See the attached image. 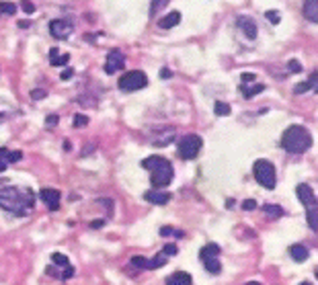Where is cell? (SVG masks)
<instances>
[{
  "instance_id": "42",
  "label": "cell",
  "mask_w": 318,
  "mask_h": 285,
  "mask_svg": "<svg viewBox=\"0 0 318 285\" xmlns=\"http://www.w3.org/2000/svg\"><path fill=\"white\" fill-rule=\"evenodd\" d=\"M173 76V72L169 70V68H163V72H161V78H171Z\"/></svg>"
},
{
  "instance_id": "25",
  "label": "cell",
  "mask_w": 318,
  "mask_h": 285,
  "mask_svg": "<svg viewBox=\"0 0 318 285\" xmlns=\"http://www.w3.org/2000/svg\"><path fill=\"white\" fill-rule=\"evenodd\" d=\"M167 259H169V257H165L163 252H158V255H156L152 261H148V269H161V267L167 263Z\"/></svg>"
},
{
  "instance_id": "47",
  "label": "cell",
  "mask_w": 318,
  "mask_h": 285,
  "mask_svg": "<svg viewBox=\"0 0 318 285\" xmlns=\"http://www.w3.org/2000/svg\"><path fill=\"white\" fill-rule=\"evenodd\" d=\"M3 121H5V115H3V113H0V123H3Z\"/></svg>"
},
{
  "instance_id": "36",
  "label": "cell",
  "mask_w": 318,
  "mask_h": 285,
  "mask_svg": "<svg viewBox=\"0 0 318 285\" xmlns=\"http://www.w3.org/2000/svg\"><path fill=\"white\" fill-rule=\"evenodd\" d=\"M242 209H244V211L257 209V201H254V199H246V201H242Z\"/></svg>"
},
{
  "instance_id": "46",
  "label": "cell",
  "mask_w": 318,
  "mask_h": 285,
  "mask_svg": "<svg viewBox=\"0 0 318 285\" xmlns=\"http://www.w3.org/2000/svg\"><path fill=\"white\" fill-rule=\"evenodd\" d=\"M244 285H261V283H257V281H248V283H244Z\"/></svg>"
},
{
  "instance_id": "5",
  "label": "cell",
  "mask_w": 318,
  "mask_h": 285,
  "mask_svg": "<svg viewBox=\"0 0 318 285\" xmlns=\"http://www.w3.org/2000/svg\"><path fill=\"white\" fill-rule=\"evenodd\" d=\"M201 146H203V140L197 136V134H187L181 138L179 142V156L183 160H195L197 154L201 152Z\"/></svg>"
},
{
  "instance_id": "22",
  "label": "cell",
  "mask_w": 318,
  "mask_h": 285,
  "mask_svg": "<svg viewBox=\"0 0 318 285\" xmlns=\"http://www.w3.org/2000/svg\"><path fill=\"white\" fill-rule=\"evenodd\" d=\"M242 88V94H244V99H252V97H257V94H261L265 90V84H254V86H240Z\"/></svg>"
},
{
  "instance_id": "48",
  "label": "cell",
  "mask_w": 318,
  "mask_h": 285,
  "mask_svg": "<svg viewBox=\"0 0 318 285\" xmlns=\"http://www.w3.org/2000/svg\"><path fill=\"white\" fill-rule=\"evenodd\" d=\"M0 15H3V3H0Z\"/></svg>"
},
{
  "instance_id": "40",
  "label": "cell",
  "mask_w": 318,
  "mask_h": 285,
  "mask_svg": "<svg viewBox=\"0 0 318 285\" xmlns=\"http://www.w3.org/2000/svg\"><path fill=\"white\" fill-rule=\"evenodd\" d=\"M72 76H74V70H72V68H70V70H64V72L60 74V78H62V80H70Z\"/></svg>"
},
{
  "instance_id": "11",
  "label": "cell",
  "mask_w": 318,
  "mask_h": 285,
  "mask_svg": "<svg viewBox=\"0 0 318 285\" xmlns=\"http://www.w3.org/2000/svg\"><path fill=\"white\" fill-rule=\"evenodd\" d=\"M144 199L148 203H154V205H167L171 201V193L167 191H161V189H152V191H146L144 193Z\"/></svg>"
},
{
  "instance_id": "3",
  "label": "cell",
  "mask_w": 318,
  "mask_h": 285,
  "mask_svg": "<svg viewBox=\"0 0 318 285\" xmlns=\"http://www.w3.org/2000/svg\"><path fill=\"white\" fill-rule=\"evenodd\" d=\"M281 146L288 154H304L312 146V136L302 125H290L281 136Z\"/></svg>"
},
{
  "instance_id": "12",
  "label": "cell",
  "mask_w": 318,
  "mask_h": 285,
  "mask_svg": "<svg viewBox=\"0 0 318 285\" xmlns=\"http://www.w3.org/2000/svg\"><path fill=\"white\" fill-rule=\"evenodd\" d=\"M236 25H238V29H242L244 31V35H246V39H257V25H254V21L252 19H248V17H238L236 19Z\"/></svg>"
},
{
  "instance_id": "14",
  "label": "cell",
  "mask_w": 318,
  "mask_h": 285,
  "mask_svg": "<svg viewBox=\"0 0 318 285\" xmlns=\"http://www.w3.org/2000/svg\"><path fill=\"white\" fill-rule=\"evenodd\" d=\"M290 257H292L296 263H304V261H308V257H310V250H308L304 244H292V246H290Z\"/></svg>"
},
{
  "instance_id": "13",
  "label": "cell",
  "mask_w": 318,
  "mask_h": 285,
  "mask_svg": "<svg viewBox=\"0 0 318 285\" xmlns=\"http://www.w3.org/2000/svg\"><path fill=\"white\" fill-rule=\"evenodd\" d=\"M165 283L167 285H193V277H191L189 273H185V271H175L173 275L167 277Z\"/></svg>"
},
{
  "instance_id": "6",
  "label": "cell",
  "mask_w": 318,
  "mask_h": 285,
  "mask_svg": "<svg viewBox=\"0 0 318 285\" xmlns=\"http://www.w3.org/2000/svg\"><path fill=\"white\" fill-rule=\"evenodd\" d=\"M148 84V76L142 70H134V72H125L119 78V88L123 92H134V90H142Z\"/></svg>"
},
{
  "instance_id": "16",
  "label": "cell",
  "mask_w": 318,
  "mask_h": 285,
  "mask_svg": "<svg viewBox=\"0 0 318 285\" xmlns=\"http://www.w3.org/2000/svg\"><path fill=\"white\" fill-rule=\"evenodd\" d=\"M220 252H222V248H220L218 244L209 242V244H205V246L199 250V259H201V261H207V259H218V257H220Z\"/></svg>"
},
{
  "instance_id": "19",
  "label": "cell",
  "mask_w": 318,
  "mask_h": 285,
  "mask_svg": "<svg viewBox=\"0 0 318 285\" xmlns=\"http://www.w3.org/2000/svg\"><path fill=\"white\" fill-rule=\"evenodd\" d=\"M68 60H70V53H60V49H56V47L49 51L51 66H64V64H68Z\"/></svg>"
},
{
  "instance_id": "32",
  "label": "cell",
  "mask_w": 318,
  "mask_h": 285,
  "mask_svg": "<svg viewBox=\"0 0 318 285\" xmlns=\"http://www.w3.org/2000/svg\"><path fill=\"white\" fill-rule=\"evenodd\" d=\"M179 252V248H177V244H167L165 248H163V255L165 257H175Z\"/></svg>"
},
{
  "instance_id": "21",
  "label": "cell",
  "mask_w": 318,
  "mask_h": 285,
  "mask_svg": "<svg viewBox=\"0 0 318 285\" xmlns=\"http://www.w3.org/2000/svg\"><path fill=\"white\" fill-rule=\"evenodd\" d=\"M306 215H308V226H310V230H312V232H318V209H316V205L308 207V209H306Z\"/></svg>"
},
{
  "instance_id": "17",
  "label": "cell",
  "mask_w": 318,
  "mask_h": 285,
  "mask_svg": "<svg viewBox=\"0 0 318 285\" xmlns=\"http://www.w3.org/2000/svg\"><path fill=\"white\" fill-rule=\"evenodd\" d=\"M23 158V152L21 150H7V148H0V160L5 164H13V162H19Z\"/></svg>"
},
{
  "instance_id": "4",
  "label": "cell",
  "mask_w": 318,
  "mask_h": 285,
  "mask_svg": "<svg viewBox=\"0 0 318 285\" xmlns=\"http://www.w3.org/2000/svg\"><path fill=\"white\" fill-rule=\"evenodd\" d=\"M252 175H254V179H257V183L261 185V187H265V189H275V183H277V175H275V166H273V162H269V160H265V158H261V160H257L254 162V166H252Z\"/></svg>"
},
{
  "instance_id": "34",
  "label": "cell",
  "mask_w": 318,
  "mask_h": 285,
  "mask_svg": "<svg viewBox=\"0 0 318 285\" xmlns=\"http://www.w3.org/2000/svg\"><path fill=\"white\" fill-rule=\"evenodd\" d=\"M265 17L271 21V25H279V21H281L277 11H267V13H265Z\"/></svg>"
},
{
  "instance_id": "38",
  "label": "cell",
  "mask_w": 318,
  "mask_h": 285,
  "mask_svg": "<svg viewBox=\"0 0 318 285\" xmlns=\"http://www.w3.org/2000/svg\"><path fill=\"white\" fill-rule=\"evenodd\" d=\"M58 121H60V117H58V115H47V119H45V125H47V128H56V125H58Z\"/></svg>"
},
{
  "instance_id": "35",
  "label": "cell",
  "mask_w": 318,
  "mask_h": 285,
  "mask_svg": "<svg viewBox=\"0 0 318 285\" xmlns=\"http://www.w3.org/2000/svg\"><path fill=\"white\" fill-rule=\"evenodd\" d=\"M21 7H23V11H25L27 15L35 13V7H33V3H31V0H23V3H21Z\"/></svg>"
},
{
  "instance_id": "15",
  "label": "cell",
  "mask_w": 318,
  "mask_h": 285,
  "mask_svg": "<svg viewBox=\"0 0 318 285\" xmlns=\"http://www.w3.org/2000/svg\"><path fill=\"white\" fill-rule=\"evenodd\" d=\"M304 17L310 23H318V0H304Z\"/></svg>"
},
{
  "instance_id": "23",
  "label": "cell",
  "mask_w": 318,
  "mask_h": 285,
  "mask_svg": "<svg viewBox=\"0 0 318 285\" xmlns=\"http://www.w3.org/2000/svg\"><path fill=\"white\" fill-rule=\"evenodd\" d=\"M263 211H265L269 217H273V219H277V217H281V215L285 213L283 207L277 205V203H267V205H263Z\"/></svg>"
},
{
  "instance_id": "2",
  "label": "cell",
  "mask_w": 318,
  "mask_h": 285,
  "mask_svg": "<svg viewBox=\"0 0 318 285\" xmlns=\"http://www.w3.org/2000/svg\"><path fill=\"white\" fill-rule=\"evenodd\" d=\"M142 166L146 170H150V179H152V187L156 189H163L167 187L173 177H175V170H173V164L163 156H148L142 160Z\"/></svg>"
},
{
  "instance_id": "26",
  "label": "cell",
  "mask_w": 318,
  "mask_h": 285,
  "mask_svg": "<svg viewBox=\"0 0 318 285\" xmlns=\"http://www.w3.org/2000/svg\"><path fill=\"white\" fill-rule=\"evenodd\" d=\"M230 105L228 103H222V101H218L216 103V107H214V113L216 115H220V117H226V115H230Z\"/></svg>"
},
{
  "instance_id": "20",
  "label": "cell",
  "mask_w": 318,
  "mask_h": 285,
  "mask_svg": "<svg viewBox=\"0 0 318 285\" xmlns=\"http://www.w3.org/2000/svg\"><path fill=\"white\" fill-rule=\"evenodd\" d=\"M310 88H318V74H312L308 82H302V84H296V88H294V92H296V94H302V92H306V90H310Z\"/></svg>"
},
{
  "instance_id": "7",
  "label": "cell",
  "mask_w": 318,
  "mask_h": 285,
  "mask_svg": "<svg viewBox=\"0 0 318 285\" xmlns=\"http://www.w3.org/2000/svg\"><path fill=\"white\" fill-rule=\"evenodd\" d=\"M72 31H74V25H72L70 21L58 19V21H51V23H49V33H51L56 39H66V37H70Z\"/></svg>"
},
{
  "instance_id": "10",
  "label": "cell",
  "mask_w": 318,
  "mask_h": 285,
  "mask_svg": "<svg viewBox=\"0 0 318 285\" xmlns=\"http://www.w3.org/2000/svg\"><path fill=\"white\" fill-rule=\"evenodd\" d=\"M60 191L58 189H41L39 191V199L49 207V209H58L60 207Z\"/></svg>"
},
{
  "instance_id": "41",
  "label": "cell",
  "mask_w": 318,
  "mask_h": 285,
  "mask_svg": "<svg viewBox=\"0 0 318 285\" xmlns=\"http://www.w3.org/2000/svg\"><path fill=\"white\" fill-rule=\"evenodd\" d=\"M240 78H242V82H254V74H248V72H244Z\"/></svg>"
},
{
  "instance_id": "28",
  "label": "cell",
  "mask_w": 318,
  "mask_h": 285,
  "mask_svg": "<svg viewBox=\"0 0 318 285\" xmlns=\"http://www.w3.org/2000/svg\"><path fill=\"white\" fill-rule=\"evenodd\" d=\"M169 5V0H152V7H150V15L154 17L156 13H161L165 7Z\"/></svg>"
},
{
  "instance_id": "43",
  "label": "cell",
  "mask_w": 318,
  "mask_h": 285,
  "mask_svg": "<svg viewBox=\"0 0 318 285\" xmlns=\"http://www.w3.org/2000/svg\"><path fill=\"white\" fill-rule=\"evenodd\" d=\"M90 226H92V228H101V226H105V219H97V221H92Z\"/></svg>"
},
{
  "instance_id": "29",
  "label": "cell",
  "mask_w": 318,
  "mask_h": 285,
  "mask_svg": "<svg viewBox=\"0 0 318 285\" xmlns=\"http://www.w3.org/2000/svg\"><path fill=\"white\" fill-rule=\"evenodd\" d=\"M177 236V238H185V232H181V230H175L173 226H165V228H161V236Z\"/></svg>"
},
{
  "instance_id": "44",
  "label": "cell",
  "mask_w": 318,
  "mask_h": 285,
  "mask_svg": "<svg viewBox=\"0 0 318 285\" xmlns=\"http://www.w3.org/2000/svg\"><path fill=\"white\" fill-rule=\"evenodd\" d=\"M19 27H23V29H27V27H29V21H21V23H19Z\"/></svg>"
},
{
  "instance_id": "39",
  "label": "cell",
  "mask_w": 318,
  "mask_h": 285,
  "mask_svg": "<svg viewBox=\"0 0 318 285\" xmlns=\"http://www.w3.org/2000/svg\"><path fill=\"white\" fill-rule=\"evenodd\" d=\"M45 90H33V92H31V99H33V101H37V99H43L45 97Z\"/></svg>"
},
{
  "instance_id": "33",
  "label": "cell",
  "mask_w": 318,
  "mask_h": 285,
  "mask_svg": "<svg viewBox=\"0 0 318 285\" xmlns=\"http://www.w3.org/2000/svg\"><path fill=\"white\" fill-rule=\"evenodd\" d=\"M288 68H290V72H292V74L302 72V64H300L298 60H290V62H288Z\"/></svg>"
},
{
  "instance_id": "24",
  "label": "cell",
  "mask_w": 318,
  "mask_h": 285,
  "mask_svg": "<svg viewBox=\"0 0 318 285\" xmlns=\"http://www.w3.org/2000/svg\"><path fill=\"white\" fill-rule=\"evenodd\" d=\"M203 265H205L207 273H211V275H220V273H222V263H220V259H207V261H203Z\"/></svg>"
},
{
  "instance_id": "37",
  "label": "cell",
  "mask_w": 318,
  "mask_h": 285,
  "mask_svg": "<svg viewBox=\"0 0 318 285\" xmlns=\"http://www.w3.org/2000/svg\"><path fill=\"white\" fill-rule=\"evenodd\" d=\"M3 13L15 15V13H17V5H13V3H3Z\"/></svg>"
},
{
  "instance_id": "31",
  "label": "cell",
  "mask_w": 318,
  "mask_h": 285,
  "mask_svg": "<svg viewBox=\"0 0 318 285\" xmlns=\"http://www.w3.org/2000/svg\"><path fill=\"white\" fill-rule=\"evenodd\" d=\"M132 267H136V269H148V259H144V257H134V259H132Z\"/></svg>"
},
{
  "instance_id": "8",
  "label": "cell",
  "mask_w": 318,
  "mask_h": 285,
  "mask_svg": "<svg viewBox=\"0 0 318 285\" xmlns=\"http://www.w3.org/2000/svg\"><path fill=\"white\" fill-rule=\"evenodd\" d=\"M125 66V55L119 49H111L107 60H105V72L107 74H115Z\"/></svg>"
},
{
  "instance_id": "49",
  "label": "cell",
  "mask_w": 318,
  "mask_h": 285,
  "mask_svg": "<svg viewBox=\"0 0 318 285\" xmlns=\"http://www.w3.org/2000/svg\"><path fill=\"white\" fill-rule=\"evenodd\" d=\"M300 285H310V283H308V281H304V283H300Z\"/></svg>"
},
{
  "instance_id": "18",
  "label": "cell",
  "mask_w": 318,
  "mask_h": 285,
  "mask_svg": "<svg viewBox=\"0 0 318 285\" xmlns=\"http://www.w3.org/2000/svg\"><path fill=\"white\" fill-rule=\"evenodd\" d=\"M179 23H181V13H177V11L169 13L167 17H163L161 21H158V25H161V29H173V27H177Z\"/></svg>"
},
{
  "instance_id": "27",
  "label": "cell",
  "mask_w": 318,
  "mask_h": 285,
  "mask_svg": "<svg viewBox=\"0 0 318 285\" xmlns=\"http://www.w3.org/2000/svg\"><path fill=\"white\" fill-rule=\"evenodd\" d=\"M51 261H54V265H60V267H68V265H70L68 257H66V255H62V252H54V255H51Z\"/></svg>"
},
{
  "instance_id": "9",
  "label": "cell",
  "mask_w": 318,
  "mask_h": 285,
  "mask_svg": "<svg viewBox=\"0 0 318 285\" xmlns=\"http://www.w3.org/2000/svg\"><path fill=\"white\" fill-rule=\"evenodd\" d=\"M296 195L300 197V203H304L306 209L312 207V205H316V195H314V189L310 185H306V183L298 185L296 187Z\"/></svg>"
},
{
  "instance_id": "45",
  "label": "cell",
  "mask_w": 318,
  "mask_h": 285,
  "mask_svg": "<svg viewBox=\"0 0 318 285\" xmlns=\"http://www.w3.org/2000/svg\"><path fill=\"white\" fill-rule=\"evenodd\" d=\"M7 166H9V164H5L3 160H0V173H3V170H7Z\"/></svg>"
},
{
  "instance_id": "1",
  "label": "cell",
  "mask_w": 318,
  "mask_h": 285,
  "mask_svg": "<svg viewBox=\"0 0 318 285\" xmlns=\"http://www.w3.org/2000/svg\"><path fill=\"white\" fill-rule=\"evenodd\" d=\"M33 191L13 185H0V207L15 213V215H25L33 207Z\"/></svg>"
},
{
  "instance_id": "30",
  "label": "cell",
  "mask_w": 318,
  "mask_h": 285,
  "mask_svg": "<svg viewBox=\"0 0 318 285\" xmlns=\"http://www.w3.org/2000/svg\"><path fill=\"white\" fill-rule=\"evenodd\" d=\"M84 125H88V117L86 115H82V113H76L74 115V128H84Z\"/></svg>"
}]
</instances>
